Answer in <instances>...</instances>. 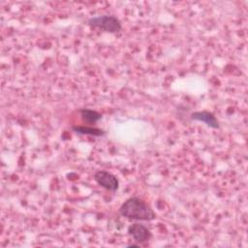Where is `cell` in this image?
Masks as SVG:
<instances>
[{
	"label": "cell",
	"instance_id": "1",
	"mask_svg": "<svg viewBox=\"0 0 248 248\" xmlns=\"http://www.w3.org/2000/svg\"><path fill=\"white\" fill-rule=\"evenodd\" d=\"M119 213L123 217L137 221H152L156 218L154 210L140 198L127 199L119 207Z\"/></svg>",
	"mask_w": 248,
	"mask_h": 248
},
{
	"label": "cell",
	"instance_id": "3",
	"mask_svg": "<svg viewBox=\"0 0 248 248\" xmlns=\"http://www.w3.org/2000/svg\"><path fill=\"white\" fill-rule=\"evenodd\" d=\"M94 180L103 188L115 192L119 187L118 178L108 170H97L94 175Z\"/></svg>",
	"mask_w": 248,
	"mask_h": 248
},
{
	"label": "cell",
	"instance_id": "8",
	"mask_svg": "<svg viewBox=\"0 0 248 248\" xmlns=\"http://www.w3.org/2000/svg\"><path fill=\"white\" fill-rule=\"evenodd\" d=\"M128 247H139L140 245L139 244H129V245H127Z\"/></svg>",
	"mask_w": 248,
	"mask_h": 248
},
{
	"label": "cell",
	"instance_id": "6",
	"mask_svg": "<svg viewBox=\"0 0 248 248\" xmlns=\"http://www.w3.org/2000/svg\"><path fill=\"white\" fill-rule=\"evenodd\" d=\"M80 117L82 119L83 122L87 123V124H95L97 123L101 118H102V114L100 112H98L97 110L94 109H90V108H80L78 110Z\"/></svg>",
	"mask_w": 248,
	"mask_h": 248
},
{
	"label": "cell",
	"instance_id": "4",
	"mask_svg": "<svg viewBox=\"0 0 248 248\" xmlns=\"http://www.w3.org/2000/svg\"><path fill=\"white\" fill-rule=\"evenodd\" d=\"M128 233L134 238L135 241L139 243L146 242L151 238L150 230L146 226L140 223L131 224L128 227Z\"/></svg>",
	"mask_w": 248,
	"mask_h": 248
},
{
	"label": "cell",
	"instance_id": "7",
	"mask_svg": "<svg viewBox=\"0 0 248 248\" xmlns=\"http://www.w3.org/2000/svg\"><path fill=\"white\" fill-rule=\"evenodd\" d=\"M72 130L78 134H81V135H90V136H94V137H102L106 135V132L102 129L96 128V127H91V126H73Z\"/></svg>",
	"mask_w": 248,
	"mask_h": 248
},
{
	"label": "cell",
	"instance_id": "5",
	"mask_svg": "<svg viewBox=\"0 0 248 248\" xmlns=\"http://www.w3.org/2000/svg\"><path fill=\"white\" fill-rule=\"evenodd\" d=\"M191 119L204 123L206 126L212 129H219V121L212 112L207 110H199L191 113Z\"/></svg>",
	"mask_w": 248,
	"mask_h": 248
},
{
	"label": "cell",
	"instance_id": "2",
	"mask_svg": "<svg viewBox=\"0 0 248 248\" xmlns=\"http://www.w3.org/2000/svg\"><path fill=\"white\" fill-rule=\"evenodd\" d=\"M87 23L93 28H98L108 33H117L122 29L120 20L114 16L104 15L90 17Z\"/></svg>",
	"mask_w": 248,
	"mask_h": 248
}]
</instances>
